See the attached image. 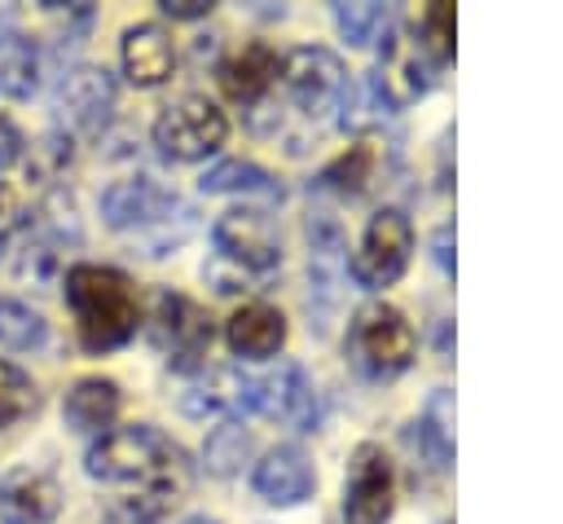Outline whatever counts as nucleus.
<instances>
[{
  "label": "nucleus",
  "mask_w": 563,
  "mask_h": 524,
  "mask_svg": "<svg viewBox=\"0 0 563 524\" xmlns=\"http://www.w3.org/2000/svg\"><path fill=\"white\" fill-rule=\"evenodd\" d=\"M88 476L110 484V489H123L132 493L136 506H150V511H163L172 502H180L194 484V467L185 458V449L163 436L158 427H114V432H101L84 458Z\"/></svg>",
  "instance_id": "obj_1"
},
{
  "label": "nucleus",
  "mask_w": 563,
  "mask_h": 524,
  "mask_svg": "<svg viewBox=\"0 0 563 524\" xmlns=\"http://www.w3.org/2000/svg\"><path fill=\"white\" fill-rule=\"evenodd\" d=\"M66 304L75 313L79 343L88 352H114L136 335L141 308L128 273L110 264H70L66 269Z\"/></svg>",
  "instance_id": "obj_2"
},
{
  "label": "nucleus",
  "mask_w": 563,
  "mask_h": 524,
  "mask_svg": "<svg viewBox=\"0 0 563 524\" xmlns=\"http://www.w3.org/2000/svg\"><path fill=\"white\" fill-rule=\"evenodd\" d=\"M211 242H216V264L233 269V273H207L216 282V291H238L242 277H268L277 264H282V242H277V229L264 211L255 207H233L216 220L211 229Z\"/></svg>",
  "instance_id": "obj_3"
},
{
  "label": "nucleus",
  "mask_w": 563,
  "mask_h": 524,
  "mask_svg": "<svg viewBox=\"0 0 563 524\" xmlns=\"http://www.w3.org/2000/svg\"><path fill=\"white\" fill-rule=\"evenodd\" d=\"M413 352H418V339L400 308H391V304L356 308V317L347 326V361L365 379H396L400 370H409Z\"/></svg>",
  "instance_id": "obj_4"
},
{
  "label": "nucleus",
  "mask_w": 563,
  "mask_h": 524,
  "mask_svg": "<svg viewBox=\"0 0 563 524\" xmlns=\"http://www.w3.org/2000/svg\"><path fill=\"white\" fill-rule=\"evenodd\" d=\"M282 88L290 92L295 110L312 123V128H325L334 123L339 106H343V92H347V70L343 62L321 48V44H303L295 53L282 57Z\"/></svg>",
  "instance_id": "obj_5"
},
{
  "label": "nucleus",
  "mask_w": 563,
  "mask_h": 524,
  "mask_svg": "<svg viewBox=\"0 0 563 524\" xmlns=\"http://www.w3.org/2000/svg\"><path fill=\"white\" fill-rule=\"evenodd\" d=\"M224 137H229L224 110H220L216 101L198 97V92L172 101V106L158 114V123H154V145H158L167 159H176V163H198V159L216 154V150L224 145Z\"/></svg>",
  "instance_id": "obj_6"
},
{
  "label": "nucleus",
  "mask_w": 563,
  "mask_h": 524,
  "mask_svg": "<svg viewBox=\"0 0 563 524\" xmlns=\"http://www.w3.org/2000/svg\"><path fill=\"white\" fill-rule=\"evenodd\" d=\"M431 84H435V62L413 40H405L396 26H387V40H383V53H378V70H369V79H365V92H369L374 110L391 114V110L418 101Z\"/></svg>",
  "instance_id": "obj_7"
},
{
  "label": "nucleus",
  "mask_w": 563,
  "mask_h": 524,
  "mask_svg": "<svg viewBox=\"0 0 563 524\" xmlns=\"http://www.w3.org/2000/svg\"><path fill=\"white\" fill-rule=\"evenodd\" d=\"M409 251H413V225H409V216L400 207H383V211L369 216L365 238H361L356 255L347 260V273L356 277V286L383 291V286H391L405 273Z\"/></svg>",
  "instance_id": "obj_8"
},
{
  "label": "nucleus",
  "mask_w": 563,
  "mask_h": 524,
  "mask_svg": "<svg viewBox=\"0 0 563 524\" xmlns=\"http://www.w3.org/2000/svg\"><path fill=\"white\" fill-rule=\"evenodd\" d=\"M396 506V476L383 445L361 440L347 458V484H343V524H387Z\"/></svg>",
  "instance_id": "obj_9"
},
{
  "label": "nucleus",
  "mask_w": 563,
  "mask_h": 524,
  "mask_svg": "<svg viewBox=\"0 0 563 524\" xmlns=\"http://www.w3.org/2000/svg\"><path fill=\"white\" fill-rule=\"evenodd\" d=\"M150 339L167 352V361L176 370H202V357L211 348V317L176 295V291H158L154 295V317H150Z\"/></svg>",
  "instance_id": "obj_10"
},
{
  "label": "nucleus",
  "mask_w": 563,
  "mask_h": 524,
  "mask_svg": "<svg viewBox=\"0 0 563 524\" xmlns=\"http://www.w3.org/2000/svg\"><path fill=\"white\" fill-rule=\"evenodd\" d=\"M255 414H268L295 432L317 427V387L299 361H282L273 374L255 379Z\"/></svg>",
  "instance_id": "obj_11"
},
{
  "label": "nucleus",
  "mask_w": 563,
  "mask_h": 524,
  "mask_svg": "<svg viewBox=\"0 0 563 524\" xmlns=\"http://www.w3.org/2000/svg\"><path fill=\"white\" fill-rule=\"evenodd\" d=\"M172 211H180V198L167 194L154 176H128L101 194V220L110 229H150L163 225Z\"/></svg>",
  "instance_id": "obj_12"
},
{
  "label": "nucleus",
  "mask_w": 563,
  "mask_h": 524,
  "mask_svg": "<svg viewBox=\"0 0 563 524\" xmlns=\"http://www.w3.org/2000/svg\"><path fill=\"white\" fill-rule=\"evenodd\" d=\"M180 410L194 414V418H224V423H238L242 414H255V379L233 370V365H220V370H207L198 374L185 392H180Z\"/></svg>",
  "instance_id": "obj_13"
},
{
  "label": "nucleus",
  "mask_w": 563,
  "mask_h": 524,
  "mask_svg": "<svg viewBox=\"0 0 563 524\" xmlns=\"http://www.w3.org/2000/svg\"><path fill=\"white\" fill-rule=\"evenodd\" d=\"M114 106V79L106 66H70L57 84V114L75 132H97Z\"/></svg>",
  "instance_id": "obj_14"
},
{
  "label": "nucleus",
  "mask_w": 563,
  "mask_h": 524,
  "mask_svg": "<svg viewBox=\"0 0 563 524\" xmlns=\"http://www.w3.org/2000/svg\"><path fill=\"white\" fill-rule=\"evenodd\" d=\"M251 484H255V493H260L264 502H273V506H295V502H303V498L317 489V471H312V462H308V454H303L299 445H277V449H268V454L255 462Z\"/></svg>",
  "instance_id": "obj_15"
},
{
  "label": "nucleus",
  "mask_w": 563,
  "mask_h": 524,
  "mask_svg": "<svg viewBox=\"0 0 563 524\" xmlns=\"http://www.w3.org/2000/svg\"><path fill=\"white\" fill-rule=\"evenodd\" d=\"M62 511V489L53 476L18 467L0 480V524H53Z\"/></svg>",
  "instance_id": "obj_16"
},
{
  "label": "nucleus",
  "mask_w": 563,
  "mask_h": 524,
  "mask_svg": "<svg viewBox=\"0 0 563 524\" xmlns=\"http://www.w3.org/2000/svg\"><path fill=\"white\" fill-rule=\"evenodd\" d=\"M119 62H123V75L136 84V88H158L172 66H176V48L167 40L163 26L154 22H136L123 31V44H119Z\"/></svg>",
  "instance_id": "obj_17"
},
{
  "label": "nucleus",
  "mask_w": 563,
  "mask_h": 524,
  "mask_svg": "<svg viewBox=\"0 0 563 524\" xmlns=\"http://www.w3.org/2000/svg\"><path fill=\"white\" fill-rule=\"evenodd\" d=\"M224 339L238 357L246 361H268L273 352H282L286 343V317L273 304H242L229 321H224Z\"/></svg>",
  "instance_id": "obj_18"
},
{
  "label": "nucleus",
  "mask_w": 563,
  "mask_h": 524,
  "mask_svg": "<svg viewBox=\"0 0 563 524\" xmlns=\"http://www.w3.org/2000/svg\"><path fill=\"white\" fill-rule=\"evenodd\" d=\"M277 75H282V57L268 48V44H246L233 62H224L220 70V84L233 101L242 106H260L273 88H277Z\"/></svg>",
  "instance_id": "obj_19"
},
{
  "label": "nucleus",
  "mask_w": 563,
  "mask_h": 524,
  "mask_svg": "<svg viewBox=\"0 0 563 524\" xmlns=\"http://www.w3.org/2000/svg\"><path fill=\"white\" fill-rule=\"evenodd\" d=\"M62 414L75 432H106L119 414V383L114 379H79L66 392Z\"/></svg>",
  "instance_id": "obj_20"
},
{
  "label": "nucleus",
  "mask_w": 563,
  "mask_h": 524,
  "mask_svg": "<svg viewBox=\"0 0 563 524\" xmlns=\"http://www.w3.org/2000/svg\"><path fill=\"white\" fill-rule=\"evenodd\" d=\"M202 194H255V198H282V185L260 167V163H242V159H224L216 167L202 172Z\"/></svg>",
  "instance_id": "obj_21"
},
{
  "label": "nucleus",
  "mask_w": 563,
  "mask_h": 524,
  "mask_svg": "<svg viewBox=\"0 0 563 524\" xmlns=\"http://www.w3.org/2000/svg\"><path fill=\"white\" fill-rule=\"evenodd\" d=\"M413 427H418V445H422L427 462L435 471H449L453 467V396L449 392H435Z\"/></svg>",
  "instance_id": "obj_22"
},
{
  "label": "nucleus",
  "mask_w": 563,
  "mask_h": 524,
  "mask_svg": "<svg viewBox=\"0 0 563 524\" xmlns=\"http://www.w3.org/2000/svg\"><path fill=\"white\" fill-rule=\"evenodd\" d=\"M35 84H40V53L26 35H18L13 44L0 48V92L22 101L35 92Z\"/></svg>",
  "instance_id": "obj_23"
},
{
  "label": "nucleus",
  "mask_w": 563,
  "mask_h": 524,
  "mask_svg": "<svg viewBox=\"0 0 563 524\" xmlns=\"http://www.w3.org/2000/svg\"><path fill=\"white\" fill-rule=\"evenodd\" d=\"M44 335H48V326L35 308H26L22 299H0V348L31 352L44 343Z\"/></svg>",
  "instance_id": "obj_24"
},
{
  "label": "nucleus",
  "mask_w": 563,
  "mask_h": 524,
  "mask_svg": "<svg viewBox=\"0 0 563 524\" xmlns=\"http://www.w3.org/2000/svg\"><path fill=\"white\" fill-rule=\"evenodd\" d=\"M246 454H251V432L242 423H220L207 436V449H202L207 471H216V476H233L246 462Z\"/></svg>",
  "instance_id": "obj_25"
},
{
  "label": "nucleus",
  "mask_w": 563,
  "mask_h": 524,
  "mask_svg": "<svg viewBox=\"0 0 563 524\" xmlns=\"http://www.w3.org/2000/svg\"><path fill=\"white\" fill-rule=\"evenodd\" d=\"M413 44L440 66L453 57V4H427L413 26Z\"/></svg>",
  "instance_id": "obj_26"
},
{
  "label": "nucleus",
  "mask_w": 563,
  "mask_h": 524,
  "mask_svg": "<svg viewBox=\"0 0 563 524\" xmlns=\"http://www.w3.org/2000/svg\"><path fill=\"white\" fill-rule=\"evenodd\" d=\"M334 22H339V31H343L347 44H369L378 31L391 26V9H387V4H374V0L334 4Z\"/></svg>",
  "instance_id": "obj_27"
},
{
  "label": "nucleus",
  "mask_w": 563,
  "mask_h": 524,
  "mask_svg": "<svg viewBox=\"0 0 563 524\" xmlns=\"http://www.w3.org/2000/svg\"><path fill=\"white\" fill-rule=\"evenodd\" d=\"M369 172H374V150L361 141L352 145L347 154H339L325 172H321V189H339V194H361L369 185Z\"/></svg>",
  "instance_id": "obj_28"
},
{
  "label": "nucleus",
  "mask_w": 563,
  "mask_h": 524,
  "mask_svg": "<svg viewBox=\"0 0 563 524\" xmlns=\"http://www.w3.org/2000/svg\"><path fill=\"white\" fill-rule=\"evenodd\" d=\"M31 410H35V387H31V379H26L18 365L0 361V427L26 418Z\"/></svg>",
  "instance_id": "obj_29"
},
{
  "label": "nucleus",
  "mask_w": 563,
  "mask_h": 524,
  "mask_svg": "<svg viewBox=\"0 0 563 524\" xmlns=\"http://www.w3.org/2000/svg\"><path fill=\"white\" fill-rule=\"evenodd\" d=\"M70 163V137H44L40 145H35V159L26 163V176H40V181H53L62 167Z\"/></svg>",
  "instance_id": "obj_30"
},
{
  "label": "nucleus",
  "mask_w": 563,
  "mask_h": 524,
  "mask_svg": "<svg viewBox=\"0 0 563 524\" xmlns=\"http://www.w3.org/2000/svg\"><path fill=\"white\" fill-rule=\"evenodd\" d=\"M22 150H26V141H22L18 123L0 114V176H4V172H9L18 159H22Z\"/></svg>",
  "instance_id": "obj_31"
},
{
  "label": "nucleus",
  "mask_w": 563,
  "mask_h": 524,
  "mask_svg": "<svg viewBox=\"0 0 563 524\" xmlns=\"http://www.w3.org/2000/svg\"><path fill=\"white\" fill-rule=\"evenodd\" d=\"M163 13L167 18H207L211 0H163Z\"/></svg>",
  "instance_id": "obj_32"
},
{
  "label": "nucleus",
  "mask_w": 563,
  "mask_h": 524,
  "mask_svg": "<svg viewBox=\"0 0 563 524\" xmlns=\"http://www.w3.org/2000/svg\"><path fill=\"white\" fill-rule=\"evenodd\" d=\"M435 264L444 273H453V225H440V233H435Z\"/></svg>",
  "instance_id": "obj_33"
},
{
  "label": "nucleus",
  "mask_w": 563,
  "mask_h": 524,
  "mask_svg": "<svg viewBox=\"0 0 563 524\" xmlns=\"http://www.w3.org/2000/svg\"><path fill=\"white\" fill-rule=\"evenodd\" d=\"M13 40H18V9L0 4V48L13 44Z\"/></svg>",
  "instance_id": "obj_34"
},
{
  "label": "nucleus",
  "mask_w": 563,
  "mask_h": 524,
  "mask_svg": "<svg viewBox=\"0 0 563 524\" xmlns=\"http://www.w3.org/2000/svg\"><path fill=\"white\" fill-rule=\"evenodd\" d=\"M185 524H216V520H207V515H189Z\"/></svg>",
  "instance_id": "obj_35"
},
{
  "label": "nucleus",
  "mask_w": 563,
  "mask_h": 524,
  "mask_svg": "<svg viewBox=\"0 0 563 524\" xmlns=\"http://www.w3.org/2000/svg\"><path fill=\"white\" fill-rule=\"evenodd\" d=\"M440 524H453V520H440Z\"/></svg>",
  "instance_id": "obj_36"
},
{
  "label": "nucleus",
  "mask_w": 563,
  "mask_h": 524,
  "mask_svg": "<svg viewBox=\"0 0 563 524\" xmlns=\"http://www.w3.org/2000/svg\"><path fill=\"white\" fill-rule=\"evenodd\" d=\"M0 203H4V194H0Z\"/></svg>",
  "instance_id": "obj_37"
}]
</instances>
